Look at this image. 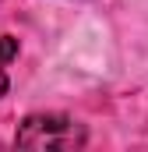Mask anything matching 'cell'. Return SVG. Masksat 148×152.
Returning a JSON list of instances; mask_svg holds the SVG:
<instances>
[{
  "instance_id": "obj_1",
  "label": "cell",
  "mask_w": 148,
  "mask_h": 152,
  "mask_svg": "<svg viewBox=\"0 0 148 152\" xmlns=\"http://www.w3.org/2000/svg\"><path fill=\"white\" fill-rule=\"evenodd\" d=\"M88 142L85 127L64 113H32L21 120L14 145L18 149H46V152H74Z\"/></svg>"
},
{
  "instance_id": "obj_2",
  "label": "cell",
  "mask_w": 148,
  "mask_h": 152,
  "mask_svg": "<svg viewBox=\"0 0 148 152\" xmlns=\"http://www.w3.org/2000/svg\"><path fill=\"white\" fill-rule=\"evenodd\" d=\"M18 57V39L14 36H0V64H11Z\"/></svg>"
},
{
  "instance_id": "obj_3",
  "label": "cell",
  "mask_w": 148,
  "mask_h": 152,
  "mask_svg": "<svg viewBox=\"0 0 148 152\" xmlns=\"http://www.w3.org/2000/svg\"><path fill=\"white\" fill-rule=\"evenodd\" d=\"M7 85H11V81H7V75H4V64H0V96L7 92Z\"/></svg>"
}]
</instances>
